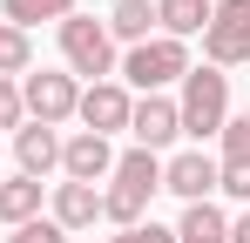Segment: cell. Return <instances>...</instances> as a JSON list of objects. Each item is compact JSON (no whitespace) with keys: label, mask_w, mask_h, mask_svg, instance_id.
I'll return each mask as SVG.
<instances>
[{"label":"cell","mask_w":250,"mask_h":243,"mask_svg":"<svg viewBox=\"0 0 250 243\" xmlns=\"http://www.w3.org/2000/svg\"><path fill=\"white\" fill-rule=\"evenodd\" d=\"M108 182H128V189L156 196V189H163V156H149V149H122L115 169H108Z\"/></svg>","instance_id":"obj_16"},{"label":"cell","mask_w":250,"mask_h":243,"mask_svg":"<svg viewBox=\"0 0 250 243\" xmlns=\"http://www.w3.org/2000/svg\"><path fill=\"white\" fill-rule=\"evenodd\" d=\"M128 135H135V149L163 156L169 142L183 135V115H176V95H142V101L128 108Z\"/></svg>","instance_id":"obj_7"},{"label":"cell","mask_w":250,"mask_h":243,"mask_svg":"<svg viewBox=\"0 0 250 243\" xmlns=\"http://www.w3.org/2000/svg\"><path fill=\"white\" fill-rule=\"evenodd\" d=\"M189 68H196V61H189V40L149 34L142 47H128V54H122L115 81H122V88H142V95H169V88L189 75Z\"/></svg>","instance_id":"obj_2"},{"label":"cell","mask_w":250,"mask_h":243,"mask_svg":"<svg viewBox=\"0 0 250 243\" xmlns=\"http://www.w3.org/2000/svg\"><path fill=\"white\" fill-rule=\"evenodd\" d=\"M75 101H82V81L68 75V68L21 75V108H27V122H41V128H61V122H75Z\"/></svg>","instance_id":"obj_5"},{"label":"cell","mask_w":250,"mask_h":243,"mask_svg":"<svg viewBox=\"0 0 250 243\" xmlns=\"http://www.w3.org/2000/svg\"><path fill=\"white\" fill-rule=\"evenodd\" d=\"M176 243H230V216H223L216 202H183Z\"/></svg>","instance_id":"obj_15"},{"label":"cell","mask_w":250,"mask_h":243,"mask_svg":"<svg viewBox=\"0 0 250 243\" xmlns=\"http://www.w3.org/2000/svg\"><path fill=\"white\" fill-rule=\"evenodd\" d=\"M0 75H7V81L34 75V34H21V27H7V20H0Z\"/></svg>","instance_id":"obj_18"},{"label":"cell","mask_w":250,"mask_h":243,"mask_svg":"<svg viewBox=\"0 0 250 243\" xmlns=\"http://www.w3.org/2000/svg\"><path fill=\"white\" fill-rule=\"evenodd\" d=\"M163 189L183 196V202H209L216 196V156L209 149H176L163 162Z\"/></svg>","instance_id":"obj_9"},{"label":"cell","mask_w":250,"mask_h":243,"mask_svg":"<svg viewBox=\"0 0 250 243\" xmlns=\"http://www.w3.org/2000/svg\"><path fill=\"white\" fill-rule=\"evenodd\" d=\"M108 169H115V142L108 135H61V182H108Z\"/></svg>","instance_id":"obj_8"},{"label":"cell","mask_w":250,"mask_h":243,"mask_svg":"<svg viewBox=\"0 0 250 243\" xmlns=\"http://www.w3.org/2000/svg\"><path fill=\"white\" fill-rule=\"evenodd\" d=\"M108 243H176V230L149 216V223H135V230H115V237H108Z\"/></svg>","instance_id":"obj_22"},{"label":"cell","mask_w":250,"mask_h":243,"mask_svg":"<svg viewBox=\"0 0 250 243\" xmlns=\"http://www.w3.org/2000/svg\"><path fill=\"white\" fill-rule=\"evenodd\" d=\"M230 243H250V209H244V216H230Z\"/></svg>","instance_id":"obj_24"},{"label":"cell","mask_w":250,"mask_h":243,"mask_svg":"<svg viewBox=\"0 0 250 243\" xmlns=\"http://www.w3.org/2000/svg\"><path fill=\"white\" fill-rule=\"evenodd\" d=\"M216 189L250 209V162H223V156H216Z\"/></svg>","instance_id":"obj_20"},{"label":"cell","mask_w":250,"mask_h":243,"mask_svg":"<svg viewBox=\"0 0 250 243\" xmlns=\"http://www.w3.org/2000/svg\"><path fill=\"white\" fill-rule=\"evenodd\" d=\"M0 243H68V230H61L54 216H34V223H21V230H7Z\"/></svg>","instance_id":"obj_21"},{"label":"cell","mask_w":250,"mask_h":243,"mask_svg":"<svg viewBox=\"0 0 250 243\" xmlns=\"http://www.w3.org/2000/svg\"><path fill=\"white\" fill-rule=\"evenodd\" d=\"M41 209H47V182H34V176H21V169H14V176L0 182V223H7V230L34 223Z\"/></svg>","instance_id":"obj_12"},{"label":"cell","mask_w":250,"mask_h":243,"mask_svg":"<svg viewBox=\"0 0 250 243\" xmlns=\"http://www.w3.org/2000/svg\"><path fill=\"white\" fill-rule=\"evenodd\" d=\"M128 108H135V95L122 81H88L82 101H75V122L88 135H115V128H128Z\"/></svg>","instance_id":"obj_6"},{"label":"cell","mask_w":250,"mask_h":243,"mask_svg":"<svg viewBox=\"0 0 250 243\" xmlns=\"http://www.w3.org/2000/svg\"><path fill=\"white\" fill-rule=\"evenodd\" d=\"M176 115H183V135L203 149V142H216L223 135V122H230V75L223 68H189V75L176 81Z\"/></svg>","instance_id":"obj_1"},{"label":"cell","mask_w":250,"mask_h":243,"mask_svg":"<svg viewBox=\"0 0 250 243\" xmlns=\"http://www.w3.org/2000/svg\"><path fill=\"white\" fill-rule=\"evenodd\" d=\"M216 142H223V162H250V108H237V115L223 122Z\"/></svg>","instance_id":"obj_19"},{"label":"cell","mask_w":250,"mask_h":243,"mask_svg":"<svg viewBox=\"0 0 250 243\" xmlns=\"http://www.w3.org/2000/svg\"><path fill=\"white\" fill-rule=\"evenodd\" d=\"M14 162H21V176H54L61 169V135L54 128H41V122H21L14 128Z\"/></svg>","instance_id":"obj_11"},{"label":"cell","mask_w":250,"mask_h":243,"mask_svg":"<svg viewBox=\"0 0 250 243\" xmlns=\"http://www.w3.org/2000/svg\"><path fill=\"white\" fill-rule=\"evenodd\" d=\"M209 7H216V0H156V34H169V40L203 34V27H209Z\"/></svg>","instance_id":"obj_14"},{"label":"cell","mask_w":250,"mask_h":243,"mask_svg":"<svg viewBox=\"0 0 250 243\" xmlns=\"http://www.w3.org/2000/svg\"><path fill=\"white\" fill-rule=\"evenodd\" d=\"M61 61H68V75L82 81H115V68H122V54H115V40H108V27L95 20V14H68L61 20Z\"/></svg>","instance_id":"obj_3"},{"label":"cell","mask_w":250,"mask_h":243,"mask_svg":"<svg viewBox=\"0 0 250 243\" xmlns=\"http://www.w3.org/2000/svg\"><path fill=\"white\" fill-rule=\"evenodd\" d=\"M102 27H108V40H115V47H142V40L156 34V0H115Z\"/></svg>","instance_id":"obj_13"},{"label":"cell","mask_w":250,"mask_h":243,"mask_svg":"<svg viewBox=\"0 0 250 243\" xmlns=\"http://www.w3.org/2000/svg\"><path fill=\"white\" fill-rule=\"evenodd\" d=\"M27 122V108H21V81L0 75V128H21Z\"/></svg>","instance_id":"obj_23"},{"label":"cell","mask_w":250,"mask_h":243,"mask_svg":"<svg viewBox=\"0 0 250 243\" xmlns=\"http://www.w3.org/2000/svg\"><path fill=\"white\" fill-rule=\"evenodd\" d=\"M250 61V0H216L203 27V68H244Z\"/></svg>","instance_id":"obj_4"},{"label":"cell","mask_w":250,"mask_h":243,"mask_svg":"<svg viewBox=\"0 0 250 243\" xmlns=\"http://www.w3.org/2000/svg\"><path fill=\"white\" fill-rule=\"evenodd\" d=\"M47 216H54L68 237H75V230H95V223H102V189H95V182H54V189H47Z\"/></svg>","instance_id":"obj_10"},{"label":"cell","mask_w":250,"mask_h":243,"mask_svg":"<svg viewBox=\"0 0 250 243\" xmlns=\"http://www.w3.org/2000/svg\"><path fill=\"white\" fill-rule=\"evenodd\" d=\"M68 14H75V0H0V20H7V27H21V34H34L41 20L61 27Z\"/></svg>","instance_id":"obj_17"}]
</instances>
